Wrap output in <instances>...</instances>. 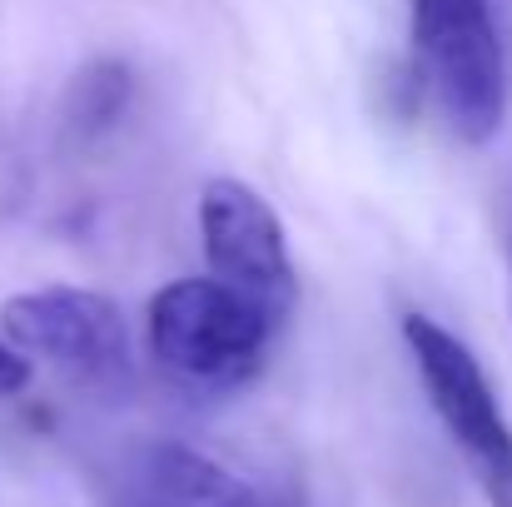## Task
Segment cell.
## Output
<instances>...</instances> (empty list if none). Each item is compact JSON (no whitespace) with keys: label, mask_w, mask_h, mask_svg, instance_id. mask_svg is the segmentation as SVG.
Segmentation results:
<instances>
[{"label":"cell","mask_w":512,"mask_h":507,"mask_svg":"<svg viewBox=\"0 0 512 507\" xmlns=\"http://www.w3.org/2000/svg\"><path fill=\"white\" fill-rule=\"evenodd\" d=\"M413 80L463 145H488L508 115V60L488 0H408Z\"/></svg>","instance_id":"6da1fadb"},{"label":"cell","mask_w":512,"mask_h":507,"mask_svg":"<svg viewBox=\"0 0 512 507\" xmlns=\"http://www.w3.org/2000/svg\"><path fill=\"white\" fill-rule=\"evenodd\" d=\"M279 324L249 304L244 294L224 289L219 279H170L155 289L145 309V343L150 358L189 388H239L249 383L264 358Z\"/></svg>","instance_id":"7a4b0ae2"},{"label":"cell","mask_w":512,"mask_h":507,"mask_svg":"<svg viewBox=\"0 0 512 507\" xmlns=\"http://www.w3.org/2000/svg\"><path fill=\"white\" fill-rule=\"evenodd\" d=\"M403 343L413 353L418 383L448 443L468 463L488 507H512V423L498 403L488 368L463 338L428 314H403Z\"/></svg>","instance_id":"3957f363"},{"label":"cell","mask_w":512,"mask_h":507,"mask_svg":"<svg viewBox=\"0 0 512 507\" xmlns=\"http://www.w3.org/2000/svg\"><path fill=\"white\" fill-rule=\"evenodd\" d=\"M0 338L35 363L85 388H115L130 378V324L115 299L80 284H45L0 304Z\"/></svg>","instance_id":"277c9868"},{"label":"cell","mask_w":512,"mask_h":507,"mask_svg":"<svg viewBox=\"0 0 512 507\" xmlns=\"http://www.w3.org/2000/svg\"><path fill=\"white\" fill-rule=\"evenodd\" d=\"M199 249H204L209 279H219L224 289L259 304L274 324H284L294 314L299 274H294L289 234H284V219L274 214V204L254 184H244L234 174L204 179V189H199Z\"/></svg>","instance_id":"5b68a950"},{"label":"cell","mask_w":512,"mask_h":507,"mask_svg":"<svg viewBox=\"0 0 512 507\" xmlns=\"http://www.w3.org/2000/svg\"><path fill=\"white\" fill-rule=\"evenodd\" d=\"M110 507H269L254 483L189 443H145L115 473Z\"/></svg>","instance_id":"8992f818"},{"label":"cell","mask_w":512,"mask_h":507,"mask_svg":"<svg viewBox=\"0 0 512 507\" xmlns=\"http://www.w3.org/2000/svg\"><path fill=\"white\" fill-rule=\"evenodd\" d=\"M135 100V70L115 55H100L90 65H80L65 85V100H60V120H65V135L70 140H100L105 130L120 125V115L130 110Z\"/></svg>","instance_id":"52a82bcc"},{"label":"cell","mask_w":512,"mask_h":507,"mask_svg":"<svg viewBox=\"0 0 512 507\" xmlns=\"http://www.w3.org/2000/svg\"><path fill=\"white\" fill-rule=\"evenodd\" d=\"M30 378H35V368H30V358H20L5 338H0V398H15V393H25L30 388Z\"/></svg>","instance_id":"ba28073f"},{"label":"cell","mask_w":512,"mask_h":507,"mask_svg":"<svg viewBox=\"0 0 512 507\" xmlns=\"http://www.w3.org/2000/svg\"><path fill=\"white\" fill-rule=\"evenodd\" d=\"M503 254H508V274H512V184L503 189ZM508 314H512V289H508Z\"/></svg>","instance_id":"9c48e42d"}]
</instances>
